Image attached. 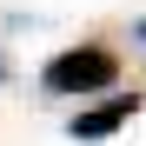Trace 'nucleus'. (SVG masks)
<instances>
[{"mask_svg":"<svg viewBox=\"0 0 146 146\" xmlns=\"http://www.w3.org/2000/svg\"><path fill=\"white\" fill-rule=\"evenodd\" d=\"M0 80H7V53H0Z\"/></svg>","mask_w":146,"mask_h":146,"instance_id":"3","label":"nucleus"},{"mask_svg":"<svg viewBox=\"0 0 146 146\" xmlns=\"http://www.w3.org/2000/svg\"><path fill=\"white\" fill-rule=\"evenodd\" d=\"M119 80V53L100 40H86V46H66V53H53L40 66V86L46 93H60V100H80V93H106Z\"/></svg>","mask_w":146,"mask_h":146,"instance_id":"1","label":"nucleus"},{"mask_svg":"<svg viewBox=\"0 0 146 146\" xmlns=\"http://www.w3.org/2000/svg\"><path fill=\"white\" fill-rule=\"evenodd\" d=\"M133 33H139V40H146V20H139V27H133Z\"/></svg>","mask_w":146,"mask_h":146,"instance_id":"4","label":"nucleus"},{"mask_svg":"<svg viewBox=\"0 0 146 146\" xmlns=\"http://www.w3.org/2000/svg\"><path fill=\"white\" fill-rule=\"evenodd\" d=\"M139 113V93H126V100H106V106H93V113H73V139H106V133H119L126 119Z\"/></svg>","mask_w":146,"mask_h":146,"instance_id":"2","label":"nucleus"}]
</instances>
